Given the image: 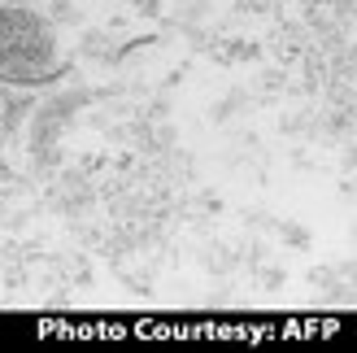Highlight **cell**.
Returning <instances> with one entry per match:
<instances>
[{
  "instance_id": "6da1fadb",
  "label": "cell",
  "mask_w": 357,
  "mask_h": 353,
  "mask_svg": "<svg viewBox=\"0 0 357 353\" xmlns=\"http://www.w3.org/2000/svg\"><path fill=\"white\" fill-rule=\"evenodd\" d=\"M61 48L57 35L40 13L26 5L0 0V79L17 87H40L61 75Z\"/></svg>"
}]
</instances>
